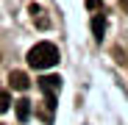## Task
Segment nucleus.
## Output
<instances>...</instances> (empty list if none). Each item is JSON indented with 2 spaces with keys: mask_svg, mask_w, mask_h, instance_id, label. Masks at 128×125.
I'll return each instance as SVG.
<instances>
[{
  "mask_svg": "<svg viewBox=\"0 0 128 125\" xmlns=\"http://www.w3.org/2000/svg\"><path fill=\"white\" fill-rule=\"evenodd\" d=\"M92 33H95V39H103V33H106V17L103 14H98L92 19Z\"/></svg>",
  "mask_w": 128,
  "mask_h": 125,
  "instance_id": "nucleus-4",
  "label": "nucleus"
},
{
  "mask_svg": "<svg viewBox=\"0 0 128 125\" xmlns=\"http://www.w3.org/2000/svg\"><path fill=\"white\" fill-rule=\"evenodd\" d=\"M28 114H31V100H17V117L25 122Z\"/></svg>",
  "mask_w": 128,
  "mask_h": 125,
  "instance_id": "nucleus-5",
  "label": "nucleus"
},
{
  "mask_svg": "<svg viewBox=\"0 0 128 125\" xmlns=\"http://www.w3.org/2000/svg\"><path fill=\"white\" fill-rule=\"evenodd\" d=\"M98 6H100V0H86V8H92V11H95Z\"/></svg>",
  "mask_w": 128,
  "mask_h": 125,
  "instance_id": "nucleus-7",
  "label": "nucleus"
},
{
  "mask_svg": "<svg viewBox=\"0 0 128 125\" xmlns=\"http://www.w3.org/2000/svg\"><path fill=\"white\" fill-rule=\"evenodd\" d=\"M39 86H42L45 95H56V92L61 89V78H58V75H45V78L39 81Z\"/></svg>",
  "mask_w": 128,
  "mask_h": 125,
  "instance_id": "nucleus-2",
  "label": "nucleus"
},
{
  "mask_svg": "<svg viewBox=\"0 0 128 125\" xmlns=\"http://www.w3.org/2000/svg\"><path fill=\"white\" fill-rule=\"evenodd\" d=\"M120 6H122V11H128V0H120Z\"/></svg>",
  "mask_w": 128,
  "mask_h": 125,
  "instance_id": "nucleus-8",
  "label": "nucleus"
},
{
  "mask_svg": "<svg viewBox=\"0 0 128 125\" xmlns=\"http://www.w3.org/2000/svg\"><path fill=\"white\" fill-rule=\"evenodd\" d=\"M8 106H11L8 92H0V114H3V111H8Z\"/></svg>",
  "mask_w": 128,
  "mask_h": 125,
  "instance_id": "nucleus-6",
  "label": "nucleus"
},
{
  "mask_svg": "<svg viewBox=\"0 0 128 125\" xmlns=\"http://www.w3.org/2000/svg\"><path fill=\"white\" fill-rule=\"evenodd\" d=\"M28 64L34 70H48V67L58 64V47L53 42H39L36 47L28 50Z\"/></svg>",
  "mask_w": 128,
  "mask_h": 125,
  "instance_id": "nucleus-1",
  "label": "nucleus"
},
{
  "mask_svg": "<svg viewBox=\"0 0 128 125\" xmlns=\"http://www.w3.org/2000/svg\"><path fill=\"white\" fill-rule=\"evenodd\" d=\"M8 83H11V89H17V92H25V89L31 86V81H28L25 72H11V75H8Z\"/></svg>",
  "mask_w": 128,
  "mask_h": 125,
  "instance_id": "nucleus-3",
  "label": "nucleus"
}]
</instances>
